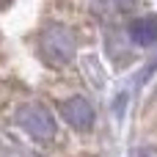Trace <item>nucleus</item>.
<instances>
[{"instance_id":"4","label":"nucleus","mask_w":157,"mask_h":157,"mask_svg":"<svg viewBox=\"0 0 157 157\" xmlns=\"http://www.w3.org/2000/svg\"><path fill=\"white\" fill-rule=\"evenodd\" d=\"M130 39L141 47H149L157 41V14H146V17H138L132 25H130Z\"/></svg>"},{"instance_id":"2","label":"nucleus","mask_w":157,"mask_h":157,"mask_svg":"<svg viewBox=\"0 0 157 157\" xmlns=\"http://www.w3.org/2000/svg\"><path fill=\"white\" fill-rule=\"evenodd\" d=\"M17 124L36 141H50L55 135V119L44 105H22L17 110Z\"/></svg>"},{"instance_id":"1","label":"nucleus","mask_w":157,"mask_h":157,"mask_svg":"<svg viewBox=\"0 0 157 157\" xmlns=\"http://www.w3.org/2000/svg\"><path fill=\"white\" fill-rule=\"evenodd\" d=\"M39 52L50 66H66V63H72V58L77 52V41L66 25L52 22L39 36Z\"/></svg>"},{"instance_id":"3","label":"nucleus","mask_w":157,"mask_h":157,"mask_svg":"<svg viewBox=\"0 0 157 157\" xmlns=\"http://www.w3.org/2000/svg\"><path fill=\"white\" fill-rule=\"evenodd\" d=\"M61 113H63V119L75 127V130H88V127H94V108H91V102L86 99V97H72V99H66L63 105H61Z\"/></svg>"},{"instance_id":"5","label":"nucleus","mask_w":157,"mask_h":157,"mask_svg":"<svg viewBox=\"0 0 157 157\" xmlns=\"http://www.w3.org/2000/svg\"><path fill=\"white\" fill-rule=\"evenodd\" d=\"M130 157H157V149H152V146H138Z\"/></svg>"}]
</instances>
